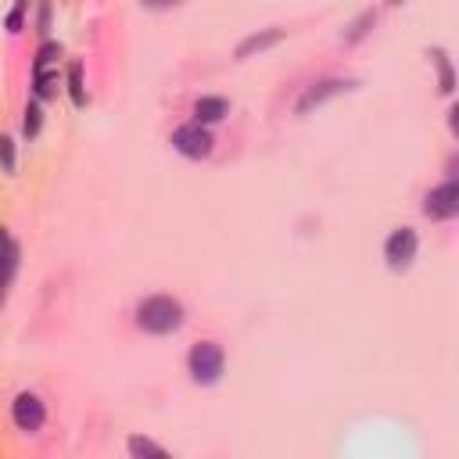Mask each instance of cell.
<instances>
[{"instance_id":"obj_10","label":"cell","mask_w":459,"mask_h":459,"mask_svg":"<svg viewBox=\"0 0 459 459\" xmlns=\"http://www.w3.org/2000/svg\"><path fill=\"white\" fill-rule=\"evenodd\" d=\"M226 115H230V101H226V98L205 94V98L194 101V123H202V126H216V123H223Z\"/></svg>"},{"instance_id":"obj_14","label":"cell","mask_w":459,"mask_h":459,"mask_svg":"<svg viewBox=\"0 0 459 459\" xmlns=\"http://www.w3.org/2000/svg\"><path fill=\"white\" fill-rule=\"evenodd\" d=\"M126 448H130V455H137V459H144V455L165 459V448H162V445H154V441H151V438H144V434H133V438L126 441Z\"/></svg>"},{"instance_id":"obj_15","label":"cell","mask_w":459,"mask_h":459,"mask_svg":"<svg viewBox=\"0 0 459 459\" xmlns=\"http://www.w3.org/2000/svg\"><path fill=\"white\" fill-rule=\"evenodd\" d=\"M40 130H44V108H40V101H29L26 119H22V133H26V140H33V137H40Z\"/></svg>"},{"instance_id":"obj_3","label":"cell","mask_w":459,"mask_h":459,"mask_svg":"<svg viewBox=\"0 0 459 459\" xmlns=\"http://www.w3.org/2000/svg\"><path fill=\"white\" fill-rule=\"evenodd\" d=\"M355 86H359L355 79H341V75L320 79V83H313V86H305V90H302V98L295 101V115H309L313 108L327 105L330 98H341V94H348V90H355Z\"/></svg>"},{"instance_id":"obj_8","label":"cell","mask_w":459,"mask_h":459,"mask_svg":"<svg viewBox=\"0 0 459 459\" xmlns=\"http://www.w3.org/2000/svg\"><path fill=\"white\" fill-rule=\"evenodd\" d=\"M22 265V248L12 237V230H0V305L8 302V291L15 284V273Z\"/></svg>"},{"instance_id":"obj_18","label":"cell","mask_w":459,"mask_h":459,"mask_svg":"<svg viewBox=\"0 0 459 459\" xmlns=\"http://www.w3.org/2000/svg\"><path fill=\"white\" fill-rule=\"evenodd\" d=\"M0 169L15 172V140L12 137H0Z\"/></svg>"},{"instance_id":"obj_5","label":"cell","mask_w":459,"mask_h":459,"mask_svg":"<svg viewBox=\"0 0 459 459\" xmlns=\"http://www.w3.org/2000/svg\"><path fill=\"white\" fill-rule=\"evenodd\" d=\"M416 251H420V237H416L413 226H399V230H392L388 241H384V262H388V269H395V273H406V269L413 265Z\"/></svg>"},{"instance_id":"obj_21","label":"cell","mask_w":459,"mask_h":459,"mask_svg":"<svg viewBox=\"0 0 459 459\" xmlns=\"http://www.w3.org/2000/svg\"><path fill=\"white\" fill-rule=\"evenodd\" d=\"M36 26H40V33L51 29V0H40V19H36Z\"/></svg>"},{"instance_id":"obj_2","label":"cell","mask_w":459,"mask_h":459,"mask_svg":"<svg viewBox=\"0 0 459 459\" xmlns=\"http://www.w3.org/2000/svg\"><path fill=\"white\" fill-rule=\"evenodd\" d=\"M187 370H191V381L202 384V388H212L219 384L223 370H226V352L219 341H198L187 355Z\"/></svg>"},{"instance_id":"obj_11","label":"cell","mask_w":459,"mask_h":459,"mask_svg":"<svg viewBox=\"0 0 459 459\" xmlns=\"http://www.w3.org/2000/svg\"><path fill=\"white\" fill-rule=\"evenodd\" d=\"M374 26H377V8H366V12H362V15L344 29V36H341V40H344L348 47H355L359 40L370 36V29H374Z\"/></svg>"},{"instance_id":"obj_12","label":"cell","mask_w":459,"mask_h":459,"mask_svg":"<svg viewBox=\"0 0 459 459\" xmlns=\"http://www.w3.org/2000/svg\"><path fill=\"white\" fill-rule=\"evenodd\" d=\"M431 61L438 65V90H441V94L448 98V94H452V90H455V75H452V61H448V54H445L441 47H434V51H431Z\"/></svg>"},{"instance_id":"obj_20","label":"cell","mask_w":459,"mask_h":459,"mask_svg":"<svg viewBox=\"0 0 459 459\" xmlns=\"http://www.w3.org/2000/svg\"><path fill=\"white\" fill-rule=\"evenodd\" d=\"M179 4L183 0H140V8H147V12H172Z\"/></svg>"},{"instance_id":"obj_17","label":"cell","mask_w":459,"mask_h":459,"mask_svg":"<svg viewBox=\"0 0 459 459\" xmlns=\"http://www.w3.org/2000/svg\"><path fill=\"white\" fill-rule=\"evenodd\" d=\"M58 58H61V47H58L54 40L40 44V51H36V61H33V72H44V68H51Z\"/></svg>"},{"instance_id":"obj_13","label":"cell","mask_w":459,"mask_h":459,"mask_svg":"<svg viewBox=\"0 0 459 459\" xmlns=\"http://www.w3.org/2000/svg\"><path fill=\"white\" fill-rule=\"evenodd\" d=\"M68 98L75 108H86V86H83V65L68 61Z\"/></svg>"},{"instance_id":"obj_16","label":"cell","mask_w":459,"mask_h":459,"mask_svg":"<svg viewBox=\"0 0 459 459\" xmlns=\"http://www.w3.org/2000/svg\"><path fill=\"white\" fill-rule=\"evenodd\" d=\"M33 83H36V98H40V101H47V98L58 94V72H54V75H51L47 68H44V72H33Z\"/></svg>"},{"instance_id":"obj_7","label":"cell","mask_w":459,"mask_h":459,"mask_svg":"<svg viewBox=\"0 0 459 459\" xmlns=\"http://www.w3.org/2000/svg\"><path fill=\"white\" fill-rule=\"evenodd\" d=\"M12 420H15L19 431L36 434V431L47 423V406L40 402V395L22 392V395H15V402H12Z\"/></svg>"},{"instance_id":"obj_22","label":"cell","mask_w":459,"mask_h":459,"mask_svg":"<svg viewBox=\"0 0 459 459\" xmlns=\"http://www.w3.org/2000/svg\"><path fill=\"white\" fill-rule=\"evenodd\" d=\"M384 4H388V8H399V4H406V0H384Z\"/></svg>"},{"instance_id":"obj_4","label":"cell","mask_w":459,"mask_h":459,"mask_svg":"<svg viewBox=\"0 0 459 459\" xmlns=\"http://www.w3.org/2000/svg\"><path fill=\"white\" fill-rule=\"evenodd\" d=\"M169 144H172V151H179L183 158L202 162V158H209V154H212V144H216V140H212L209 126H202V123H187V126L172 130Z\"/></svg>"},{"instance_id":"obj_1","label":"cell","mask_w":459,"mask_h":459,"mask_svg":"<svg viewBox=\"0 0 459 459\" xmlns=\"http://www.w3.org/2000/svg\"><path fill=\"white\" fill-rule=\"evenodd\" d=\"M183 302L172 298V295H151L137 305V327L144 334H154V337H165V334H176L183 327Z\"/></svg>"},{"instance_id":"obj_6","label":"cell","mask_w":459,"mask_h":459,"mask_svg":"<svg viewBox=\"0 0 459 459\" xmlns=\"http://www.w3.org/2000/svg\"><path fill=\"white\" fill-rule=\"evenodd\" d=\"M423 216H427L431 223H448V219L459 216V183H455V179H445L441 187L427 191V198H423Z\"/></svg>"},{"instance_id":"obj_19","label":"cell","mask_w":459,"mask_h":459,"mask_svg":"<svg viewBox=\"0 0 459 459\" xmlns=\"http://www.w3.org/2000/svg\"><path fill=\"white\" fill-rule=\"evenodd\" d=\"M26 8H29V0H15V8H12V15L4 19V29H8V33H19V29H22Z\"/></svg>"},{"instance_id":"obj_9","label":"cell","mask_w":459,"mask_h":459,"mask_svg":"<svg viewBox=\"0 0 459 459\" xmlns=\"http://www.w3.org/2000/svg\"><path fill=\"white\" fill-rule=\"evenodd\" d=\"M284 36H288V29H281V26H269V29H258V33H251V36H244L241 44H237V61H248V58H255V54H265V51H273L277 44H284Z\"/></svg>"}]
</instances>
